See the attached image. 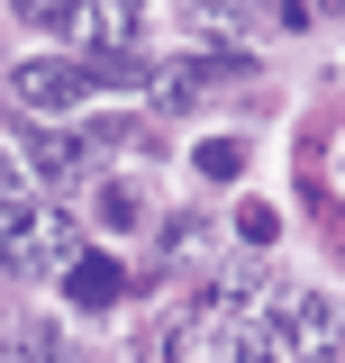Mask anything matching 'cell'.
<instances>
[{"mask_svg": "<svg viewBox=\"0 0 345 363\" xmlns=\"http://www.w3.org/2000/svg\"><path fill=\"white\" fill-rule=\"evenodd\" d=\"M18 164H37L45 182H82V173H91V145H82V136H37Z\"/></svg>", "mask_w": 345, "mask_h": 363, "instance_id": "cell-6", "label": "cell"}, {"mask_svg": "<svg viewBox=\"0 0 345 363\" xmlns=\"http://www.w3.org/2000/svg\"><path fill=\"white\" fill-rule=\"evenodd\" d=\"M273 336H282V354H300V363H327V354L345 345V309L327 300V291H300V300H282Z\"/></svg>", "mask_w": 345, "mask_h": 363, "instance_id": "cell-2", "label": "cell"}, {"mask_svg": "<svg viewBox=\"0 0 345 363\" xmlns=\"http://www.w3.org/2000/svg\"><path fill=\"white\" fill-rule=\"evenodd\" d=\"M0 354H9V318H0Z\"/></svg>", "mask_w": 345, "mask_h": 363, "instance_id": "cell-12", "label": "cell"}, {"mask_svg": "<svg viewBox=\"0 0 345 363\" xmlns=\"http://www.w3.org/2000/svg\"><path fill=\"white\" fill-rule=\"evenodd\" d=\"M82 28L100 37V64H128L136 28H146V9H128V0H109V9H82Z\"/></svg>", "mask_w": 345, "mask_h": 363, "instance_id": "cell-5", "label": "cell"}, {"mask_svg": "<svg viewBox=\"0 0 345 363\" xmlns=\"http://www.w3.org/2000/svg\"><path fill=\"white\" fill-rule=\"evenodd\" d=\"M200 173H209V182H236V173H246V145H236V136H209V145H200Z\"/></svg>", "mask_w": 345, "mask_h": 363, "instance_id": "cell-8", "label": "cell"}, {"mask_svg": "<svg viewBox=\"0 0 345 363\" xmlns=\"http://www.w3.org/2000/svg\"><path fill=\"white\" fill-rule=\"evenodd\" d=\"M18 173H28V164H18V155H0V209L18 200Z\"/></svg>", "mask_w": 345, "mask_h": 363, "instance_id": "cell-11", "label": "cell"}, {"mask_svg": "<svg viewBox=\"0 0 345 363\" xmlns=\"http://www.w3.org/2000/svg\"><path fill=\"white\" fill-rule=\"evenodd\" d=\"M64 255H82V218L64 200H9L0 209V281H45V272H64Z\"/></svg>", "mask_w": 345, "mask_h": 363, "instance_id": "cell-1", "label": "cell"}, {"mask_svg": "<svg viewBox=\"0 0 345 363\" xmlns=\"http://www.w3.org/2000/svg\"><path fill=\"white\" fill-rule=\"evenodd\" d=\"M73 300H82V309H109V300H119V264H100V255L73 264Z\"/></svg>", "mask_w": 345, "mask_h": 363, "instance_id": "cell-7", "label": "cell"}, {"mask_svg": "<svg viewBox=\"0 0 345 363\" xmlns=\"http://www.w3.org/2000/svg\"><path fill=\"white\" fill-rule=\"evenodd\" d=\"M28 28H82V9H55V0H37V9H18Z\"/></svg>", "mask_w": 345, "mask_h": 363, "instance_id": "cell-10", "label": "cell"}, {"mask_svg": "<svg viewBox=\"0 0 345 363\" xmlns=\"http://www.w3.org/2000/svg\"><path fill=\"white\" fill-rule=\"evenodd\" d=\"M209 73H218V64H200V55H172V64H155V73H146V109H191V100L209 91Z\"/></svg>", "mask_w": 345, "mask_h": 363, "instance_id": "cell-4", "label": "cell"}, {"mask_svg": "<svg viewBox=\"0 0 345 363\" xmlns=\"http://www.w3.org/2000/svg\"><path fill=\"white\" fill-rule=\"evenodd\" d=\"M9 100L37 109V118H64V109L91 100V64H55V55H45V64H18V73H9Z\"/></svg>", "mask_w": 345, "mask_h": 363, "instance_id": "cell-3", "label": "cell"}, {"mask_svg": "<svg viewBox=\"0 0 345 363\" xmlns=\"http://www.w3.org/2000/svg\"><path fill=\"white\" fill-rule=\"evenodd\" d=\"M236 236H246V245H273V236H282V218H273L263 200H246V209H236Z\"/></svg>", "mask_w": 345, "mask_h": 363, "instance_id": "cell-9", "label": "cell"}]
</instances>
